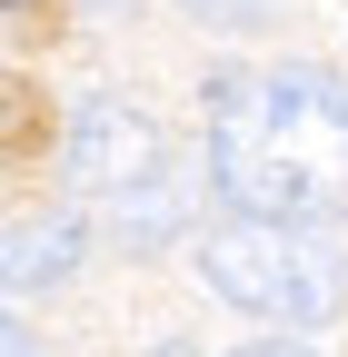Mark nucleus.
I'll return each instance as SVG.
<instances>
[{
  "mask_svg": "<svg viewBox=\"0 0 348 357\" xmlns=\"http://www.w3.org/2000/svg\"><path fill=\"white\" fill-rule=\"evenodd\" d=\"M209 189L229 218H348V89L328 70H229L209 89Z\"/></svg>",
  "mask_w": 348,
  "mask_h": 357,
  "instance_id": "1",
  "label": "nucleus"
},
{
  "mask_svg": "<svg viewBox=\"0 0 348 357\" xmlns=\"http://www.w3.org/2000/svg\"><path fill=\"white\" fill-rule=\"evenodd\" d=\"M199 268L229 307H249L259 328H328L348 307V258L319 229H279V218H219L199 238Z\"/></svg>",
  "mask_w": 348,
  "mask_h": 357,
  "instance_id": "2",
  "label": "nucleus"
},
{
  "mask_svg": "<svg viewBox=\"0 0 348 357\" xmlns=\"http://www.w3.org/2000/svg\"><path fill=\"white\" fill-rule=\"evenodd\" d=\"M60 159H70V189L100 199L110 229L169 238V218H180V199H169V139H159V119L140 100L90 89V100L70 109V129H60Z\"/></svg>",
  "mask_w": 348,
  "mask_h": 357,
  "instance_id": "3",
  "label": "nucleus"
},
{
  "mask_svg": "<svg viewBox=\"0 0 348 357\" xmlns=\"http://www.w3.org/2000/svg\"><path fill=\"white\" fill-rule=\"evenodd\" d=\"M80 258H90V218H80V208H50V218H30V229L0 248V278H10V288H60Z\"/></svg>",
  "mask_w": 348,
  "mask_h": 357,
  "instance_id": "4",
  "label": "nucleus"
},
{
  "mask_svg": "<svg viewBox=\"0 0 348 357\" xmlns=\"http://www.w3.org/2000/svg\"><path fill=\"white\" fill-rule=\"evenodd\" d=\"M40 139H50V89H40L30 70H0V169L30 159Z\"/></svg>",
  "mask_w": 348,
  "mask_h": 357,
  "instance_id": "5",
  "label": "nucleus"
},
{
  "mask_svg": "<svg viewBox=\"0 0 348 357\" xmlns=\"http://www.w3.org/2000/svg\"><path fill=\"white\" fill-rule=\"evenodd\" d=\"M180 10L219 20V30H249V20H279V0H180Z\"/></svg>",
  "mask_w": 348,
  "mask_h": 357,
  "instance_id": "6",
  "label": "nucleus"
},
{
  "mask_svg": "<svg viewBox=\"0 0 348 357\" xmlns=\"http://www.w3.org/2000/svg\"><path fill=\"white\" fill-rule=\"evenodd\" d=\"M0 357H40V337L20 328V307H0Z\"/></svg>",
  "mask_w": 348,
  "mask_h": 357,
  "instance_id": "7",
  "label": "nucleus"
},
{
  "mask_svg": "<svg viewBox=\"0 0 348 357\" xmlns=\"http://www.w3.org/2000/svg\"><path fill=\"white\" fill-rule=\"evenodd\" d=\"M239 357H309V347H289V337H259V347H239Z\"/></svg>",
  "mask_w": 348,
  "mask_h": 357,
  "instance_id": "8",
  "label": "nucleus"
},
{
  "mask_svg": "<svg viewBox=\"0 0 348 357\" xmlns=\"http://www.w3.org/2000/svg\"><path fill=\"white\" fill-rule=\"evenodd\" d=\"M80 10H100V20H129V10H140V0H80Z\"/></svg>",
  "mask_w": 348,
  "mask_h": 357,
  "instance_id": "9",
  "label": "nucleus"
},
{
  "mask_svg": "<svg viewBox=\"0 0 348 357\" xmlns=\"http://www.w3.org/2000/svg\"><path fill=\"white\" fill-rule=\"evenodd\" d=\"M20 10H30V0H0V20H20Z\"/></svg>",
  "mask_w": 348,
  "mask_h": 357,
  "instance_id": "10",
  "label": "nucleus"
}]
</instances>
